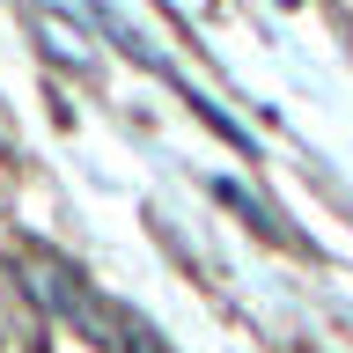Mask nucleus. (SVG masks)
<instances>
[{"label": "nucleus", "instance_id": "f257e3e1", "mask_svg": "<svg viewBox=\"0 0 353 353\" xmlns=\"http://www.w3.org/2000/svg\"><path fill=\"white\" fill-rule=\"evenodd\" d=\"M22 287H30V294H37V302L52 309V316L81 324L88 339H96V346H110V331H118V324H110V316H103L96 302H88L81 272H66V265H52V258H30V280H22Z\"/></svg>", "mask_w": 353, "mask_h": 353}, {"label": "nucleus", "instance_id": "f03ea898", "mask_svg": "<svg viewBox=\"0 0 353 353\" xmlns=\"http://www.w3.org/2000/svg\"><path fill=\"white\" fill-rule=\"evenodd\" d=\"M37 37H44V52H52V59H66V66H81V74H88V37L59 15V8H44V15H37Z\"/></svg>", "mask_w": 353, "mask_h": 353}, {"label": "nucleus", "instance_id": "7ed1b4c3", "mask_svg": "<svg viewBox=\"0 0 353 353\" xmlns=\"http://www.w3.org/2000/svg\"><path fill=\"white\" fill-rule=\"evenodd\" d=\"M214 199H221V206H236V214L250 221V228H265V236H280V221L265 214V206H258L250 192H243V184H228V176H214Z\"/></svg>", "mask_w": 353, "mask_h": 353}, {"label": "nucleus", "instance_id": "20e7f679", "mask_svg": "<svg viewBox=\"0 0 353 353\" xmlns=\"http://www.w3.org/2000/svg\"><path fill=\"white\" fill-rule=\"evenodd\" d=\"M110 346H125V353H170V346H162V339H154L148 324H140V316H125V324H118V339H110Z\"/></svg>", "mask_w": 353, "mask_h": 353}, {"label": "nucleus", "instance_id": "39448f33", "mask_svg": "<svg viewBox=\"0 0 353 353\" xmlns=\"http://www.w3.org/2000/svg\"><path fill=\"white\" fill-rule=\"evenodd\" d=\"M280 8H294V0H280Z\"/></svg>", "mask_w": 353, "mask_h": 353}]
</instances>
